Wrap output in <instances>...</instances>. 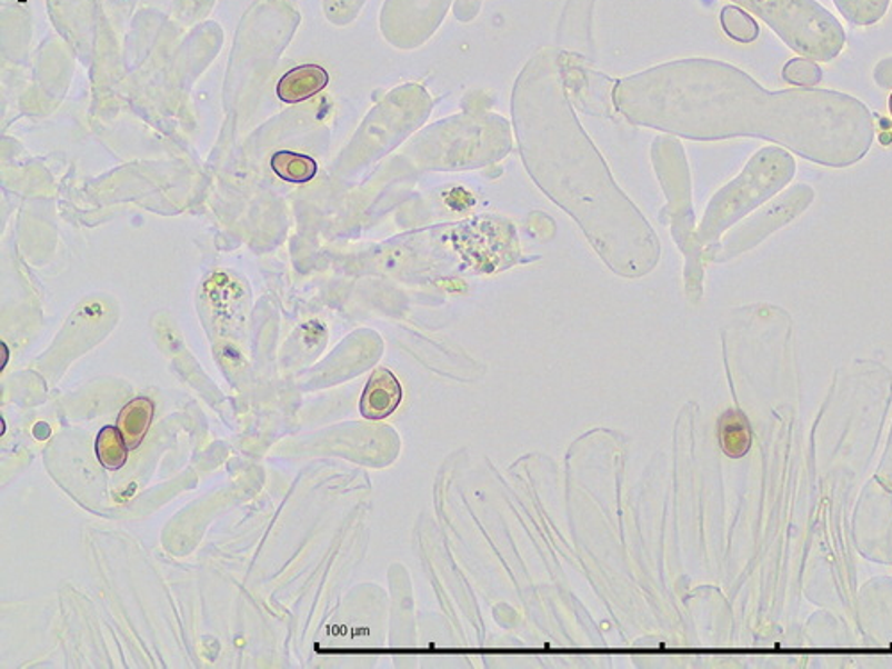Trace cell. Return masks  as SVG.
I'll return each instance as SVG.
<instances>
[{
    "mask_svg": "<svg viewBox=\"0 0 892 669\" xmlns=\"http://www.w3.org/2000/svg\"><path fill=\"white\" fill-rule=\"evenodd\" d=\"M709 129L718 137L776 141L830 168L852 167L870 152L873 117L861 100L829 90L768 91L735 70L706 82Z\"/></svg>",
    "mask_w": 892,
    "mask_h": 669,
    "instance_id": "6da1fadb",
    "label": "cell"
},
{
    "mask_svg": "<svg viewBox=\"0 0 892 669\" xmlns=\"http://www.w3.org/2000/svg\"><path fill=\"white\" fill-rule=\"evenodd\" d=\"M759 14L791 49L814 61H832L846 34L839 20L815 0H738Z\"/></svg>",
    "mask_w": 892,
    "mask_h": 669,
    "instance_id": "7a4b0ae2",
    "label": "cell"
},
{
    "mask_svg": "<svg viewBox=\"0 0 892 669\" xmlns=\"http://www.w3.org/2000/svg\"><path fill=\"white\" fill-rule=\"evenodd\" d=\"M794 173L796 161L793 156L779 147L762 149L746 164L739 179L718 194L705 220L706 229L721 231L732 226L756 206L764 204L770 197L784 190Z\"/></svg>",
    "mask_w": 892,
    "mask_h": 669,
    "instance_id": "3957f363",
    "label": "cell"
},
{
    "mask_svg": "<svg viewBox=\"0 0 892 669\" xmlns=\"http://www.w3.org/2000/svg\"><path fill=\"white\" fill-rule=\"evenodd\" d=\"M812 200H814V190H812L811 186H794L791 190L782 193L780 199L773 200L770 206H765L761 213L750 218L741 227V232H739L741 238H738V240H743L746 244L762 240L771 232H775L776 229H782L789 222H793L794 218L800 217L811 206Z\"/></svg>",
    "mask_w": 892,
    "mask_h": 669,
    "instance_id": "277c9868",
    "label": "cell"
},
{
    "mask_svg": "<svg viewBox=\"0 0 892 669\" xmlns=\"http://www.w3.org/2000/svg\"><path fill=\"white\" fill-rule=\"evenodd\" d=\"M402 400V388L391 371L379 368L368 380L363 398H361V412L370 420H381L390 417L399 408Z\"/></svg>",
    "mask_w": 892,
    "mask_h": 669,
    "instance_id": "5b68a950",
    "label": "cell"
},
{
    "mask_svg": "<svg viewBox=\"0 0 892 669\" xmlns=\"http://www.w3.org/2000/svg\"><path fill=\"white\" fill-rule=\"evenodd\" d=\"M329 82V73L318 64H302L282 76L277 84V97L288 104L304 102L317 96Z\"/></svg>",
    "mask_w": 892,
    "mask_h": 669,
    "instance_id": "8992f818",
    "label": "cell"
},
{
    "mask_svg": "<svg viewBox=\"0 0 892 669\" xmlns=\"http://www.w3.org/2000/svg\"><path fill=\"white\" fill-rule=\"evenodd\" d=\"M154 417V403L149 398H137L129 402L118 417V430L122 432L129 450L140 447Z\"/></svg>",
    "mask_w": 892,
    "mask_h": 669,
    "instance_id": "52a82bcc",
    "label": "cell"
},
{
    "mask_svg": "<svg viewBox=\"0 0 892 669\" xmlns=\"http://www.w3.org/2000/svg\"><path fill=\"white\" fill-rule=\"evenodd\" d=\"M272 170L282 181L304 184L313 181L318 173V164L311 156L281 150L272 156Z\"/></svg>",
    "mask_w": 892,
    "mask_h": 669,
    "instance_id": "ba28073f",
    "label": "cell"
},
{
    "mask_svg": "<svg viewBox=\"0 0 892 669\" xmlns=\"http://www.w3.org/2000/svg\"><path fill=\"white\" fill-rule=\"evenodd\" d=\"M750 426L741 412L729 411L720 420V445L730 457H743L750 450Z\"/></svg>",
    "mask_w": 892,
    "mask_h": 669,
    "instance_id": "9c48e42d",
    "label": "cell"
},
{
    "mask_svg": "<svg viewBox=\"0 0 892 669\" xmlns=\"http://www.w3.org/2000/svg\"><path fill=\"white\" fill-rule=\"evenodd\" d=\"M128 448L118 427H104L97 436V457L106 470H120L128 461Z\"/></svg>",
    "mask_w": 892,
    "mask_h": 669,
    "instance_id": "30bf717a",
    "label": "cell"
},
{
    "mask_svg": "<svg viewBox=\"0 0 892 669\" xmlns=\"http://www.w3.org/2000/svg\"><path fill=\"white\" fill-rule=\"evenodd\" d=\"M848 22L855 26H871L883 19L891 0H834Z\"/></svg>",
    "mask_w": 892,
    "mask_h": 669,
    "instance_id": "8fae6325",
    "label": "cell"
},
{
    "mask_svg": "<svg viewBox=\"0 0 892 669\" xmlns=\"http://www.w3.org/2000/svg\"><path fill=\"white\" fill-rule=\"evenodd\" d=\"M721 26L732 40L741 43H752L759 37V26L755 20L738 6H726L720 14Z\"/></svg>",
    "mask_w": 892,
    "mask_h": 669,
    "instance_id": "7c38bea8",
    "label": "cell"
},
{
    "mask_svg": "<svg viewBox=\"0 0 892 669\" xmlns=\"http://www.w3.org/2000/svg\"><path fill=\"white\" fill-rule=\"evenodd\" d=\"M782 78L794 87L811 88L821 82L823 72L811 59L796 58L785 64Z\"/></svg>",
    "mask_w": 892,
    "mask_h": 669,
    "instance_id": "4fadbf2b",
    "label": "cell"
},
{
    "mask_svg": "<svg viewBox=\"0 0 892 669\" xmlns=\"http://www.w3.org/2000/svg\"><path fill=\"white\" fill-rule=\"evenodd\" d=\"M874 79L879 82L880 87L882 88H891L892 87V58L885 59L882 63L876 64V70H874Z\"/></svg>",
    "mask_w": 892,
    "mask_h": 669,
    "instance_id": "5bb4252c",
    "label": "cell"
},
{
    "mask_svg": "<svg viewBox=\"0 0 892 669\" xmlns=\"http://www.w3.org/2000/svg\"><path fill=\"white\" fill-rule=\"evenodd\" d=\"M889 109H891V114H892V96L891 99H889Z\"/></svg>",
    "mask_w": 892,
    "mask_h": 669,
    "instance_id": "9a60e30c",
    "label": "cell"
}]
</instances>
